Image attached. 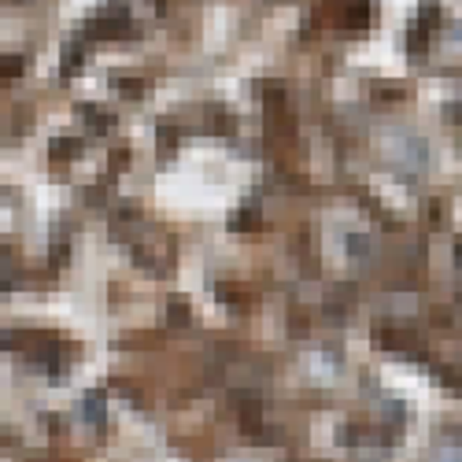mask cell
<instances>
[{
	"instance_id": "1",
	"label": "cell",
	"mask_w": 462,
	"mask_h": 462,
	"mask_svg": "<svg viewBox=\"0 0 462 462\" xmlns=\"http://www.w3.org/2000/svg\"><path fill=\"white\" fill-rule=\"evenodd\" d=\"M377 340L381 344H389V348H414V337H410V333H403V329H381L377 333Z\"/></svg>"
},
{
	"instance_id": "2",
	"label": "cell",
	"mask_w": 462,
	"mask_h": 462,
	"mask_svg": "<svg viewBox=\"0 0 462 462\" xmlns=\"http://www.w3.org/2000/svg\"><path fill=\"white\" fill-rule=\"evenodd\" d=\"M237 229L245 226V229H252L255 222H259V211H255V203H240V211H233V218H229Z\"/></svg>"
},
{
	"instance_id": "3",
	"label": "cell",
	"mask_w": 462,
	"mask_h": 462,
	"mask_svg": "<svg viewBox=\"0 0 462 462\" xmlns=\"http://www.w3.org/2000/svg\"><path fill=\"white\" fill-rule=\"evenodd\" d=\"M78 152V137H56L52 140V156L63 159V156H74Z\"/></svg>"
},
{
	"instance_id": "4",
	"label": "cell",
	"mask_w": 462,
	"mask_h": 462,
	"mask_svg": "<svg viewBox=\"0 0 462 462\" xmlns=\"http://www.w3.org/2000/svg\"><path fill=\"white\" fill-rule=\"evenodd\" d=\"M82 115H89V122H93V126H100V130H104V126H111V115H108L104 108H93V104H82Z\"/></svg>"
},
{
	"instance_id": "5",
	"label": "cell",
	"mask_w": 462,
	"mask_h": 462,
	"mask_svg": "<svg viewBox=\"0 0 462 462\" xmlns=\"http://www.w3.org/2000/svg\"><path fill=\"white\" fill-rule=\"evenodd\" d=\"M85 410H89V418H100V414H104V400H100L96 392H89L85 396Z\"/></svg>"
},
{
	"instance_id": "6",
	"label": "cell",
	"mask_w": 462,
	"mask_h": 462,
	"mask_svg": "<svg viewBox=\"0 0 462 462\" xmlns=\"http://www.w3.org/2000/svg\"><path fill=\"white\" fill-rule=\"evenodd\" d=\"M171 318L174 322H189V307L182 300H171Z\"/></svg>"
},
{
	"instance_id": "7",
	"label": "cell",
	"mask_w": 462,
	"mask_h": 462,
	"mask_svg": "<svg viewBox=\"0 0 462 462\" xmlns=\"http://www.w3.org/2000/svg\"><path fill=\"white\" fill-rule=\"evenodd\" d=\"M119 93H122V96H140V82H137V78L119 82Z\"/></svg>"
}]
</instances>
